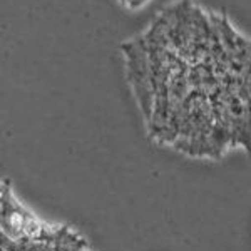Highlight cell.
<instances>
[{
    "instance_id": "cell-1",
    "label": "cell",
    "mask_w": 251,
    "mask_h": 251,
    "mask_svg": "<svg viewBox=\"0 0 251 251\" xmlns=\"http://www.w3.org/2000/svg\"><path fill=\"white\" fill-rule=\"evenodd\" d=\"M151 2L152 0H117V3H119L124 10H129V12H137V10L144 9V7H148Z\"/></svg>"
}]
</instances>
